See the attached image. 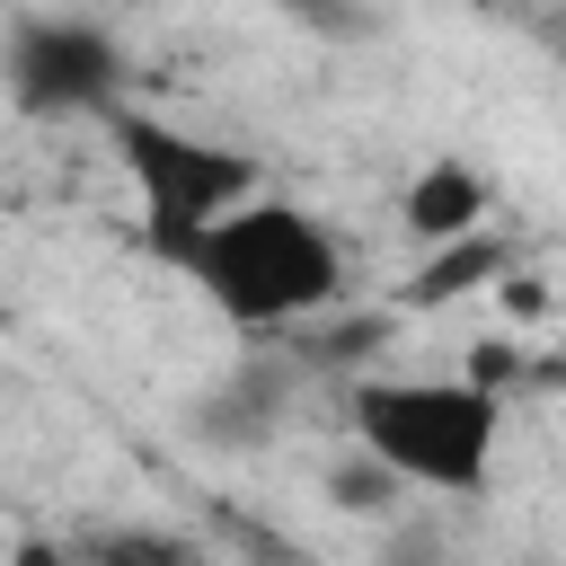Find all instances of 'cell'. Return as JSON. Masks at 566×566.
<instances>
[{
  "mask_svg": "<svg viewBox=\"0 0 566 566\" xmlns=\"http://www.w3.org/2000/svg\"><path fill=\"white\" fill-rule=\"evenodd\" d=\"M177 274L239 327V336H274V327H310L345 301V239L292 203V195H248L239 212H221L203 239L177 248Z\"/></svg>",
  "mask_w": 566,
  "mask_h": 566,
  "instance_id": "cell-1",
  "label": "cell"
},
{
  "mask_svg": "<svg viewBox=\"0 0 566 566\" xmlns=\"http://www.w3.org/2000/svg\"><path fill=\"white\" fill-rule=\"evenodd\" d=\"M345 424H354L363 460H380L416 495H486V478L504 460V389H486L469 371L354 380Z\"/></svg>",
  "mask_w": 566,
  "mask_h": 566,
  "instance_id": "cell-2",
  "label": "cell"
},
{
  "mask_svg": "<svg viewBox=\"0 0 566 566\" xmlns=\"http://www.w3.org/2000/svg\"><path fill=\"white\" fill-rule=\"evenodd\" d=\"M106 142H115V168L142 203V248L159 265H177L186 239H203L221 212H239L248 195H265V168L239 150V142H212L177 115H150V106H115L106 115Z\"/></svg>",
  "mask_w": 566,
  "mask_h": 566,
  "instance_id": "cell-3",
  "label": "cell"
},
{
  "mask_svg": "<svg viewBox=\"0 0 566 566\" xmlns=\"http://www.w3.org/2000/svg\"><path fill=\"white\" fill-rule=\"evenodd\" d=\"M0 88L35 124H106L124 106V44L97 18L35 9L0 35Z\"/></svg>",
  "mask_w": 566,
  "mask_h": 566,
  "instance_id": "cell-4",
  "label": "cell"
},
{
  "mask_svg": "<svg viewBox=\"0 0 566 566\" xmlns=\"http://www.w3.org/2000/svg\"><path fill=\"white\" fill-rule=\"evenodd\" d=\"M495 212V177L469 159V150H424L398 186V230L416 248H451V239H478Z\"/></svg>",
  "mask_w": 566,
  "mask_h": 566,
  "instance_id": "cell-5",
  "label": "cell"
},
{
  "mask_svg": "<svg viewBox=\"0 0 566 566\" xmlns=\"http://www.w3.org/2000/svg\"><path fill=\"white\" fill-rule=\"evenodd\" d=\"M504 274V239H451V248H424L416 256V274L398 283V310L407 318H424V310H451V301H469L478 283H495Z\"/></svg>",
  "mask_w": 566,
  "mask_h": 566,
  "instance_id": "cell-6",
  "label": "cell"
},
{
  "mask_svg": "<svg viewBox=\"0 0 566 566\" xmlns=\"http://www.w3.org/2000/svg\"><path fill=\"white\" fill-rule=\"evenodd\" d=\"M71 557H80V566H203V548H195L186 531H168V522H106V531H88Z\"/></svg>",
  "mask_w": 566,
  "mask_h": 566,
  "instance_id": "cell-7",
  "label": "cell"
},
{
  "mask_svg": "<svg viewBox=\"0 0 566 566\" xmlns=\"http://www.w3.org/2000/svg\"><path fill=\"white\" fill-rule=\"evenodd\" d=\"M9 566H80V557H71L62 539H18V548H9Z\"/></svg>",
  "mask_w": 566,
  "mask_h": 566,
  "instance_id": "cell-8",
  "label": "cell"
},
{
  "mask_svg": "<svg viewBox=\"0 0 566 566\" xmlns=\"http://www.w3.org/2000/svg\"><path fill=\"white\" fill-rule=\"evenodd\" d=\"M504 301H513V310H522V318H531V310H539V301H548V292H539V274H504Z\"/></svg>",
  "mask_w": 566,
  "mask_h": 566,
  "instance_id": "cell-9",
  "label": "cell"
}]
</instances>
